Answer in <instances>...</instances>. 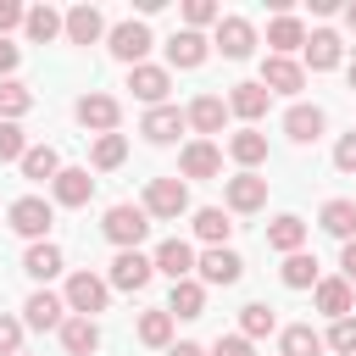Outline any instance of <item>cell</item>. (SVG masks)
Listing matches in <instances>:
<instances>
[{"label":"cell","mask_w":356,"mask_h":356,"mask_svg":"<svg viewBox=\"0 0 356 356\" xmlns=\"http://www.w3.org/2000/svg\"><path fill=\"white\" fill-rule=\"evenodd\" d=\"M100 228H106V239H111L117 250H139V239L150 234V217H145V206H128V200H122V206L106 211Z\"/></svg>","instance_id":"obj_1"},{"label":"cell","mask_w":356,"mask_h":356,"mask_svg":"<svg viewBox=\"0 0 356 356\" xmlns=\"http://www.w3.org/2000/svg\"><path fill=\"white\" fill-rule=\"evenodd\" d=\"M184 211H189V189H184V178H150V189H145V217L172 222V217H184Z\"/></svg>","instance_id":"obj_2"},{"label":"cell","mask_w":356,"mask_h":356,"mask_svg":"<svg viewBox=\"0 0 356 356\" xmlns=\"http://www.w3.org/2000/svg\"><path fill=\"white\" fill-rule=\"evenodd\" d=\"M106 278H95V273H72L67 278V312H78V317H95V312H106Z\"/></svg>","instance_id":"obj_3"},{"label":"cell","mask_w":356,"mask_h":356,"mask_svg":"<svg viewBox=\"0 0 356 356\" xmlns=\"http://www.w3.org/2000/svg\"><path fill=\"white\" fill-rule=\"evenodd\" d=\"M6 217H11V228H17L22 239H33V245H39V239L50 234V222H56V217H50V206H44L39 195H22V200H11V211H6Z\"/></svg>","instance_id":"obj_4"},{"label":"cell","mask_w":356,"mask_h":356,"mask_svg":"<svg viewBox=\"0 0 356 356\" xmlns=\"http://www.w3.org/2000/svg\"><path fill=\"white\" fill-rule=\"evenodd\" d=\"M228 61H245L250 50H256V28H250V17H222L217 22V39H211Z\"/></svg>","instance_id":"obj_5"},{"label":"cell","mask_w":356,"mask_h":356,"mask_svg":"<svg viewBox=\"0 0 356 356\" xmlns=\"http://www.w3.org/2000/svg\"><path fill=\"white\" fill-rule=\"evenodd\" d=\"M306 83V67L300 61H289V56H267L261 61V89L267 95H295Z\"/></svg>","instance_id":"obj_6"},{"label":"cell","mask_w":356,"mask_h":356,"mask_svg":"<svg viewBox=\"0 0 356 356\" xmlns=\"http://www.w3.org/2000/svg\"><path fill=\"white\" fill-rule=\"evenodd\" d=\"M195 273H200V284H239V273H245V261L228 250V245H211L200 261H195Z\"/></svg>","instance_id":"obj_7"},{"label":"cell","mask_w":356,"mask_h":356,"mask_svg":"<svg viewBox=\"0 0 356 356\" xmlns=\"http://www.w3.org/2000/svg\"><path fill=\"white\" fill-rule=\"evenodd\" d=\"M150 273H156V267H150L145 250H117V261H111V284L128 289V295H139V289L150 284Z\"/></svg>","instance_id":"obj_8"},{"label":"cell","mask_w":356,"mask_h":356,"mask_svg":"<svg viewBox=\"0 0 356 356\" xmlns=\"http://www.w3.org/2000/svg\"><path fill=\"white\" fill-rule=\"evenodd\" d=\"M106 39H111V56L128 61V67H139V56L150 50V28H145V22H117Z\"/></svg>","instance_id":"obj_9"},{"label":"cell","mask_w":356,"mask_h":356,"mask_svg":"<svg viewBox=\"0 0 356 356\" xmlns=\"http://www.w3.org/2000/svg\"><path fill=\"white\" fill-rule=\"evenodd\" d=\"M72 111H78V122L95 128V134H117V117H122V106H117L111 95H83Z\"/></svg>","instance_id":"obj_10"},{"label":"cell","mask_w":356,"mask_h":356,"mask_svg":"<svg viewBox=\"0 0 356 356\" xmlns=\"http://www.w3.org/2000/svg\"><path fill=\"white\" fill-rule=\"evenodd\" d=\"M128 89L145 100V106H161L167 100V89H172V78H167V67H128Z\"/></svg>","instance_id":"obj_11"},{"label":"cell","mask_w":356,"mask_h":356,"mask_svg":"<svg viewBox=\"0 0 356 356\" xmlns=\"http://www.w3.org/2000/svg\"><path fill=\"white\" fill-rule=\"evenodd\" d=\"M139 134H145L150 145H172V139L184 134V111H178V106H150L145 122H139Z\"/></svg>","instance_id":"obj_12"},{"label":"cell","mask_w":356,"mask_h":356,"mask_svg":"<svg viewBox=\"0 0 356 356\" xmlns=\"http://www.w3.org/2000/svg\"><path fill=\"white\" fill-rule=\"evenodd\" d=\"M178 167H184V178H217L222 172V150L211 139H195V145H184Z\"/></svg>","instance_id":"obj_13"},{"label":"cell","mask_w":356,"mask_h":356,"mask_svg":"<svg viewBox=\"0 0 356 356\" xmlns=\"http://www.w3.org/2000/svg\"><path fill=\"white\" fill-rule=\"evenodd\" d=\"M150 267H156V273H167V278L178 284V278H189V273H195V250H189L184 239H161V245H156V256H150Z\"/></svg>","instance_id":"obj_14"},{"label":"cell","mask_w":356,"mask_h":356,"mask_svg":"<svg viewBox=\"0 0 356 356\" xmlns=\"http://www.w3.org/2000/svg\"><path fill=\"white\" fill-rule=\"evenodd\" d=\"M61 33H67L72 44H95V39L106 33V17H100L95 6H72V11L61 17Z\"/></svg>","instance_id":"obj_15"},{"label":"cell","mask_w":356,"mask_h":356,"mask_svg":"<svg viewBox=\"0 0 356 356\" xmlns=\"http://www.w3.org/2000/svg\"><path fill=\"white\" fill-rule=\"evenodd\" d=\"M206 50H211V39L195 33V28H178V33L167 39V61H172V67H200Z\"/></svg>","instance_id":"obj_16"},{"label":"cell","mask_w":356,"mask_h":356,"mask_svg":"<svg viewBox=\"0 0 356 356\" xmlns=\"http://www.w3.org/2000/svg\"><path fill=\"white\" fill-rule=\"evenodd\" d=\"M50 189H56L61 206H83V200L95 195V178H89V167H61V172L50 178Z\"/></svg>","instance_id":"obj_17"},{"label":"cell","mask_w":356,"mask_h":356,"mask_svg":"<svg viewBox=\"0 0 356 356\" xmlns=\"http://www.w3.org/2000/svg\"><path fill=\"white\" fill-rule=\"evenodd\" d=\"M261 206H267V178H256V172L228 178V211H261Z\"/></svg>","instance_id":"obj_18"},{"label":"cell","mask_w":356,"mask_h":356,"mask_svg":"<svg viewBox=\"0 0 356 356\" xmlns=\"http://www.w3.org/2000/svg\"><path fill=\"white\" fill-rule=\"evenodd\" d=\"M22 312H28V328H61V323H67V300L50 295V289H33Z\"/></svg>","instance_id":"obj_19"},{"label":"cell","mask_w":356,"mask_h":356,"mask_svg":"<svg viewBox=\"0 0 356 356\" xmlns=\"http://www.w3.org/2000/svg\"><path fill=\"white\" fill-rule=\"evenodd\" d=\"M306 67L312 72H328V67H339V33H328V28H317V33H306Z\"/></svg>","instance_id":"obj_20"},{"label":"cell","mask_w":356,"mask_h":356,"mask_svg":"<svg viewBox=\"0 0 356 356\" xmlns=\"http://www.w3.org/2000/svg\"><path fill=\"white\" fill-rule=\"evenodd\" d=\"M350 306H356V295L345 278H317V312H328L339 323V317H350Z\"/></svg>","instance_id":"obj_21"},{"label":"cell","mask_w":356,"mask_h":356,"mask_svg":"<svg viewBox=\"0 0 356 356\" xmlns=\"http://www.w3.org/2000/svg\"><path fill=\"white\" fill-rule=\"evenodd\" d=\"M95 345H100L95 317H67V323H61V350H67V356H89Z\"/></svg>","instance_id":"obj_22"},{"label":"cell","mask_w":356,"mask_h":356,"mask_svg":"<svg viewBox=\"0 0 356 356\" xmlns=\"http://www.w3.org/2000/svg\"><path fill=\"white\" fill-rule=\"evenodd\" d=\"M267 89L261 83H234V95H228V111L234 117H245V122H256V117H267Z\"/></svg>","instance_id":"obj_23"},{"label":"cell","mask_w":356,"mask_h":356,"mask_svg":"<svg viewBox=\"0 0 356 356\" xmlns=\"http://www.w3.org/2000/svg\"><path fill=\"white\" fill-rule=\"evenodd\" d=\"M222 117H228V100H217V95H200V100L184 111V122L200 128V134H222Z\"/></svg>","instance_id":"obj_24"},{"label":"cell","mask_w":356,"mask_h":356,"mask_svg":"<svg viewBox=\"0 0 356 356\" xmlns=\"http://www.w3.org/2000/svg\"><path fill=\"white\" fill-rule=\"evenodd\" d=\"M323 122H328V117H323L317 106H289V117H284V134H289L295 145H312V139L323 134Z\"/></svg>","instance_id":"obj_25"},{"label":"cell","mask_w":356,"mask_h":356,"mask_svg":"<svg viewBox=\"0 0 356 356\" xmlns=\"http://www.w3.org/2000/svg\"><path fill=\"white\" fill-rule=\"evenodd\" d=\"M200 312H206V289L195 278H178L167 295V317H200Z\"/></svg>","instance_id":"obj_26"},{"label":"cell","mask_w":356,"mask_h":356,"mask_svg":"<svg viewBox=\"0 0 356 356\" xmlns=\"http://www.w3.org/2000/svg\"><path fill=\"white\" fill-rule=\"evenodd\" d=\"M228 156H234L245 172H250V167H261V161H267V134H256V128L234 134V139H228Z\"/></svg>","instance_id":"obj_27"},{"label":"cell","mask_w":356,"mask_h":356,"mask_svg":"<svg viewBox=\"0 0 356 356\" xmlns=\"http://www.w3.org/2000/svg\"><path fill=\"white\" fill-rule=\"evenodd\" d=\"M61 172V156H56V145H28V156H22V178H33V184H50Z\"/></svg>","instance_id":"obj_28"},{"label":"cell","mask_w":356,"mask_h":356,"mask_svg":"<svg viewBox=\"0 0 356 356\" xmlns=\"http://www.w3.org/2000/svg\"><path fill=\"white\" fill-rule=\"evenodd\" d=\"M267 44H273V56H289V50H300L306 44V28L284 11V17H273V28H267Z\"/></svg>","instance_id":"obj_29"},{"label":"cell","mask_w":356,"mask_h":356,"mask_svg":"<svg viewBox=\"0 0 356 356\" xmlns=\"http://www.w3.org/2000/svg\"><path fill=\"white\" fill-rule=\"evenodd\" d=\"M300 239H306V222H300V217H273V228H267V245H273V250L295 256Z\"/></svg>","instance_id":"obj_30"},{"label":"cell","mask_w":356,"mask_h":356,"mask_svg":"<svg viewBox=\"0 0 356 356\" xmlns=\"http://www.w3.org/2000/svg\"><path fill=\"white\" fill-rule=\"evenodd\" d=\"M22 273H28V278H56V273H61V250H56L50 239H44V245H28Z\"/></svg>","instance_id":"obj_31"},{"label":"cell","mask_w":356,"mask_h":356,"mask_svg":"<svg viewBox=\"0 0 356 356\" xmlns=\"http://www.w3.org/2000/svg\"><path fill=\"white\" fill-rule=\"evenodd\" d=\"M323 228L334 239H356V200H328L323 206Z\"/></svg>","instance_id":"obj_32"},{"label":"cell","mask_w":356,"mask_h":356,"mask_svg":"<svg viewBox=\"0 0 356 356\" xmlns=\"http://www.w3.org/2000/svg\"><path fill=\"white\" fill-rule=\"evenodd\" d=\"M22 28H28V39H33V44H50V39L61 33V11H50V6H33V11L22 17Z\"/></svg>","instance_id":"obj_33"},{"label":"cell","mask_w":356,"mask_h":356,"mask_svg":"<svg viewBox=\"0 0 356 356\" xmlns=\"http://www.w3.org/2000/svg\"><path fill=\"white\" fill-rule=\"evenodd\" d=\"M284 284L289 289H317V256H306V250L284 256Z\"/></svg>","instance_id":"obj_34"},{"label":"cell","mask_w":356,"mask_h":356,"mask_svg":"<svg viewBox=\"0 0 356 356\" xmlns=\"http://www.w3.org/2000/svg\"><path fill=\"white\" fill-rule=\"evenodd\" d=\"M278 328V317H273V306H261V300H250V306H239V334L245 339H261V334H273Z\"/></svg>","instance_id":"obj_35"},{"label":"cell","mask_w":356,"mask_h":356,"mask_svg":"<svg viewBox=\"0 0 356 356\" xmlns=\"http://www.w3.org/2000/svg\"><path fill=\"white\" fill-rule=\"evenodd\" d=\"M28 106H33L28 83H17V78H0V122H17Z\"/></svg>","instance_id":"obj_36"},{"label":"cell","mask_w":356,"mask_h":356,"mask_svg":"<svg viewBox=\"0 0 356 356\" xmlns=\"http://www.w3.org/2000/svg\"><path fill=\"white\" fill-rule=\"evenodd\" d=\"M278 356H323V339H317L306 323H295V328H284V339H278Z\"/></svg>","instance_id":"obj_37"},{"label":"cell","mask_w":356,"mask_h":356,"mask_svg":"<svg viewBox=\"0 0 356 356\" xmlns=\"http://www.w3.org/2000/svg\"><path fill=\"white\" fill-rule=\"evenodd\" d=\"M195 234H200L206 245H222V239L234 234V222H228V211H217V206H206V211H195Z\"/></svg>","instance_id":"obj_38"},{"label":"cell","mask_w":356,"mask_h":356,"mask_svg":"<svg viewBox=\"0 0 356 356\" xmlns=\"http://www.w3.org/2000/svg\"><path fill=\"white\" fill-rule=\"evenodd\" d=\"M139 339H145L150 350H167V345H172V317H167V312H145V317H139Z\"/></svg>","instance_id":"obj_39"},{"label":"cell","mask_w":356,"mask_h":356,"mask_svg":"<svg viewBox=\"0 0 356 356\" xmlns=\"http://www.w3.org/2000/svg\"><path fill=\"white\" fill-rule=\"evenodd\" d=\"M122 156H128V139H122V134H100V139H95V167H100V172L122 167Z\"/></svg>","instance_id":"obj_40"},{"label":"cell","mask_w":356,"mask_h":356,"mask_svg":"<svg viewBox=\"0 0 356 356\" xmlns=\"http://www.w3.org/2000/svg\"><path fill=\"white\" fill-rule=\"evenodd\" d=\"M22 156H28L22 128H17V122H0V161H22Z\"/></svg>","instance_id":"obj_41"},{"label":"cell","mask_w":356,"mask_h":356,"mask_svg":"<svg viewBox=\"0 0 356 356\" xmlns=\"http://www.w3.org/2000/svg\"><path fill=\"white\" fill-rule=\"evenodd\" d=\"M328 345H334L339 356H356V317H339V323L328 328Z\"/></svg>","instance_id":"obj_42"},{"label":"cell","mask_w":356,"mask_h":356,"mask_svg":"<svg viewBox=\"0 0 356 356\" xmlns=\"http://www.w3.org/2000/svg\"><path fill=\"white\" fill-rule=\"evenodd\" d=\"M184 17H189V28H195V33H200L206 22H222V11H217L211 0H189V6H184Z\"/></svg>","instance_id":"obj_43"},{"label":"cell","mask_w":356,"mask_h":356,"mask_svg":"<svg viewBox=\"0 0 356 356\" xmlns=\"http://www.w3.org/2000/svg\"><path fill=\"white\" fill-rule=\"evenodd\" d=\"M17 350H22V323L0 312V356H17Z\"/></svg>","instance_id":"obj_44"},{"label":"cell","mask_w":356,"mask_h":356,"mask_svg":"<svg viewBox=\"0 0 356 356\" xmlns=\"http://www.w3.org/2000/svg\"><path fill=\"white\" fill-rule=\"evenodd\" d=\"M334 167H339V172H356V128L334 145Z\"/></svg>","instance_id":"obj_45"},{"label":"cell","mask_w":356,"mask_h":356,"mask_svg":"<svg viewBox=\"0 0 356 356\" xmlns=\"http://www.w3.org/2000/svg\"><path fill=\"white\" fill-rule=\"evenodd\" d=\"M206 356H250V339H245V334H222Z\"/></svg>","instance_id":"obj_46"},{"label":"cell","mask_w":356,"mask_h":356,"mask_svg":"<svg viewBox=\"0 0 356 356\" xmlns=\"http://www.w3.org/2000/svg\"><path fill=\"white\" fill-rule=\"evenodd\" d=\"M22 17H28V11H22L17 0H0V39H6L11 28H22Z\"/></svg>","instance_id":"obj_47"},{"label":"cell","mask_w":356,"mask_h":356,"mask_svg":"<svg viewBox=\"0 0 356 356\" xmlns=\"http://www.w3.org/2000/svg\"><path fill=\"white\" fill-rule=\"evenodd\" d=\"M339 267H345V284H356V239H345V250H339Z\"/></svg>","instance_id":"obj_48"},{"label":"cell","mask_w":356,"mask_h":356,"mask_svg":"<svg viewBox=\"0 0 356 356\" xmlns=\"http://www.w3.org/2000/svg\"><path fill=\"white\" fill-rule=\"evenodd\" d=\"M11 67H17V44H6V39H0V78H6Z\"/></svg>","instance_id":"obj_49"},{"label":"cell","mask_w":356,"mask_h":356,"mask_svg":"<svg viewBox=\"0 0 356 356\" xmlns=\"http://www.w3.org/2000/svg\"><path fill=\"white\" fill-rule=\"evenodd\" d=\"M167 356H206L195 339H178V345H167Z\"/></svg>","instance_id":"obj_50"},{"label":"cell","mask_w":356,"mask_h":356,"mask_svg":"<svg viewBox=\"0 0 356 356\" xmlns=\"http://www.w3.org/2000/svg\"><path fill=\"white\" fill-rule=\"evenodd\" d=\"M345 22H350V28H356V6H345Z\"/></svg>","instance_id":"obj_51"},{"label":"cell","mask_w":356,"mask_h":356,"mask_svg":"<svg viewBox=\"0 0 356 356\" xmlns=\"http://www.w3.org/2000/svg\"><path fill=\"white\" fill-rule=\"evenodd\" d=\"M350 89H356V67H350Z\"/></svg>","instance_id":"obj_52"},{"label":"cell","mask_w":356,"mask_h":356,"mask_svg":"<svg viewBox=\"0 0 356 356\" xmlns=\"http://www.w3.org/2000/svg\"><path fill=\"white\" fill-rule=\"evenodd\" d=\"M17 356H22V350H17Z\"/></svg>","instance_id":"obj_53"}]
</instances>
